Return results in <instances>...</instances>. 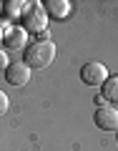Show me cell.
<instances>
[{"label":"cell","instance_id":"3957f363","mask_svg":"<svg viewBox=\"0 0 118 151\" xmlns=\"http://www.w3.org/2000/svg\"><path fill=\"white\" fill-rule=\"evenodd\" d=\"M81 81L86 86H103L108 81V68L101 63V60H91L81 68Z\"/></svg>","mask_w":118,"mask_h":151},{"label":"cell","instance_id":"7c38bea8","mask_svg":"<svg viewBox=\"0 0 118 151\" xmlns=\"http://www.w3.org/2000/svg\"><path fill=\"white\" fill-rule=\"evenodd\" d=\"M0 43H3V28H0Z\"/></svg>","mask_w":118,"mask_h":151},{"label":"cell","instance_id":"4fadbf2b","mask_svg":"<svg viewBox=\"0 0 118 151\" xmlns=\"http://www.w3.org/2000/svg\"><path fill=\"white\" fill-rule=\"evenodd\" d=\"M0 10H3V3H0Z\"/></svg>","mask_w":118,"mask_h":151},{"label":"cell","instance_id":"5b68a950","mask_svg":"<svg viewBox=\"0 0 118 151\" xmlns=\"http://www.w3.org/2000/svg\"><path fill=\"white\" fill-rule=\"evenodd\" d=\"M5 81L10 83V86H15V88L25 86V83L30 81V68H28L25 63H10L5 68Z\"/></svg>","mask_w":118,"mask_h":151},{"label":"cell","instance_id":"30bf717a","mask_svg":"<svg viewBox=\"0 0 118 151\" xmlns=\"http://www.w3.org/2000/svg\"><path fill=\"white\" fill-rule=\"evenodd\" d=\"M8 106H10V101H8V96L3 91H0V116H3V113L8 111Z\"/></svg>","mask_w":118,"mask_h":151},{"label":"cell","instance_id":"8fae6325","mask_svg":"<svg viewBox=\"0 0 118 151\" xmlns=\"http://www.w3.org/2000/svg\"><path fill=\"white\" fill-rule=\"evenodd\" d=\"M8 65H10V60H8V55H5V50H0V70H5Z\"/></svg>","mask_w":118,"mask_h":151},{"label":"cell","instance_id":"52a82bcc","mask_svg":"<svg viewBox=\"0 0 118 151\" xmlns=\"http://www.w3.org/2000/svg\"><path fill=\"white\" fill-rule=\"evenodd\" d=\"M43 10L48 13V15H53V18H65L70 13V3L68 0H45L43 3Z\"/></svg>","mask_w":118,"mask_h":151},{"label":"cell","instance_id":"9c48e42d","mask_svg":"<svg viewBox=\"0 0 118 151\" xmlns=\"http://www.w3.org/2000/svg\"><path fill=\"white\" fill-rule=\"evenodd\" d=\"M28 5L30 3H25V0H8V3H3V10L10 18H23V13L28 10Z\"/></svg>","mask_w":118,"mask_h":151},{"label":"cell","instance_id":"7a4b0ae2","mask_svg":"<svg viewBox=\"0 0 118 151\" xmlns=\"http://www.w3.org/2000/svg\"><path fill=\"white\" fill-rule=\"evenodd\" d=\"M20 23H23L20 28L25 33H45V30H48V13L43 10L40 3H30L28 10L23 13Z\"/></svg>","mask_w":118,"mask_h":151},{"label":"cell","instance_id":"277c9868","mask_svg":"<svg viewBox=\"0 0 118 151\" xmlns=\"http://www.w3.org/2000/svg\"><path fill=\"white\" fill-rule=\"evenodd\" d=\"M93 121H96V126L103 129V131H118V108L101 106L96 111V116H93Z\"/></svg>","mask_w":118,"mask_h":151},{"label":"cell","instance_id":"ba28073f","mask_svg":"<svg viewBox=\"0 0 118 151\" xmlns=\"http://www.w3.org/2000/svg\"><path fill=\"white\" fill-rule=\"evenodd\" d=\"M101 88H103V101L118 103V76H108V81Z\"/></svg>","mask_w":118,"mask_h":151},{"label":"cell","instance_id":"8992f818","mask_svg":"<svg viewBox=\"0 0 118 151\" xmlns=\"http://www.w3.org/2000/svg\"><path fill=\"white\" fill-rule=\"evenodd\" d=\"M3 43H5L8 48L18 50V48H23V45H28V33L23 30L20 25H13L10 30H5V38H3Z\"/></svg>","mask_w":118,"mask_h":151},{"label":"cell","instance_id":"6da1fadb","mask_svg":"<svg viewBox=\"0 0 118 151\" xmlns=\"http://www.w3.org/2000/svg\"><path fill=\"white\" fill-rule=\"evenodd\" d=\"M55 58V45L50 40H38V43L28 45L25 55H23V63L28 68H48Z\"/></svg>","mask_w":118,"mask_h":151}]
</instances>
